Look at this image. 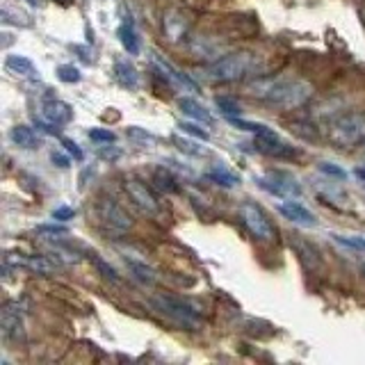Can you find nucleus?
<instances>
[{
  "label": "nucleus",
  "instance_id": "nucleus-1",
  "mask_svg": "<svg viewBox=\"0 0 365 365\" xmlns=\"http://www.w3.org/2000/svg\"><path fill=\"white\" fill-rule=\"evenodd\" d=\"M251 94L272 103V106L283 108V110H292L299 108L311 98L313 89L311 85L302 83V80H292V78H267V80H258L251 87Z\"/></svg>",
  "mask_w": 365,
  "mask_h": 365
},
{
  "label": "nucleus",
  "instance_id": "nucleus-2",
  "mask_svg": "<svg viewBox=\"0 0 365 365\" xmlns=\"http://www.w3.org/2000/svg\"><path fill=\"white\" fill-rule=\"evenodd\" d=\"M251 68H256V57L249 53H231L224 55L222 60H217L205 68V73L212 83H235L249 76Z\"/></svg>",
  "mask_w": 365,
  "mask_h": 365
},
{
  "label": "nucleus",
  "instance_id": "nucleus-3",
  "mask_svg": "<svg viewBox=\"0 0 365 365\" xmlns=\"http://www.w3.org/2000/svg\"><path fill=\"white\" fill-rule=\"evenodd\" d=\"M153 306L163 315H167L169 319H174L176 324L185 327L190 331H197V327L201 324V313L192 304L178 299V297H169V294L153 297Z\"/></svg>",
  "mask_w": 365,
  "mask_h": 365
},
{
  "label": "nucleus",
  "instance_id": "nucleus-4",
  "mask_svg": "<svg viewBox=\"0 0 365 365\" xmlns=\"http://www.w3.org/2000/svg\"><path fill=\"white\" fill-rule=\"evenodd\" d=\"M331 140L340 148L356 146L365 142V114L349 112L331 123Z\"/></svg>",
  "mask_w": 365,
  "mask_h": 365
},
{
  "label": "nucleus",
  "instance_id": "nucleus-5",
  "mask_svg": "<svg viewBox=\"0 0 365 365\" xmlns=\"http://www.w3.org/2000/svg\"><path fill=\"white\" fill-rule=\"evenodd\" d=\"M237 212H240V220H242L247 231L254 235L256 240H260V242H272V240L277 237V228H274V224L269 222L267 212L262 210L258 203L245 201L237 208Z\"/></svg>",
  "mask_w": 365,
  "mask_h": 365
},
{
  "label": "nucleus",
  "instance_id": "nucleus-6",
  "mask_svg": "<svg viewBox=\"0 0 365 365\" xmlns=\"http://www.w3.org/2000/svg\"><path fill=\"white\" fill-rule=\"evenodd\" d=\"M73 119V110L71 106H66L64 101L48 98L39 106V117H37V128L46 133H60L64 123Z\"/></svg>",
  "mask_w": 365,
  "mask_h": 365
},
{
  "label": "nucleus",
  "instance_id": "nucleus-7",
  "mask_svg": "<svg viewBox=\"0 0 365 365\" xmlns=\"http://www.w3.org/2000/svg\"><path fill=\"white\" fill-rule=\"evenodd\" d=\"M258 185L265 192L274 194V197H279V199L299 197L302 194V187H299V182H297V178L285 174V171H272V174L258 178Z\"/></svg>",
  "mask_w": 365,
  "mask_h": 365
},
{
  "label": "nucleus",
  "instance_id": "nucleus-8",
  "mask_svg": "<svg viewBox=\"0 0 365 365\" xmlns=\"http://www.w3.org/2000/svg\"><path fill=\"white\" fill-rule=\"evenodd\" d=\"M98 220L114 235H121L130 228V217L125 215L112 199H103L98 203Z\"/></svg>",
  "mask_w": 365,
  "mask_h": 365
},
{
  "label": "nucleus",
  "instance_id": "nucleus-9",
  "mask_svg": "<svg viewBox=\"0 0 365 365\" xmlns=\"http://www.w3.org/2000/svg\"><path fill=\"white\" fill-rule=\"evenodd\" d=\"M151 62H153V66L158 68V71L163 73V78L167 80V83L176 85V87H180V89H190V91H197V89H199V85L194 83V80H192L190 76L180 73L174 64H171L169 60H165V57H160L158 53L151 55Z\"/></svg>",
  "mask_w": 365,
  "mask_h": 365
},
{
  "label": "nucleus",
  "instance_id": "nucleus-10",
  "mask_svg": "<svg viewBox=\"0 0 365 365\" xmlns=\"http://www.w3.org/2000/svg\"><path fill=\"white\" fill-rule=\"evenodd\" d=\"M0 329H3V336L7 340H21L23 338V315H21V306L16 302H7L3 306Z\"/></svg>",
  "mask_w": 365,
  "mask_h": 365
},
{
  "label": "nucleus",
  "instance_id": "nucleus-11",
  "mask_svg": "<svg viewBox=\"0 0 365 365\" xmlns=\"http://www.w3.org/2000/svg\"><path fill=\"white\" fill-rule=\"evenodd\" d=\"M125 192H128V197L137 205H140L144 212H148V215H158L160 212V203L155 201L151 190H148L144 182H140V180H128V182H125Z\"/></svg>",
  "mask_w": 365,
  "mask_h": 365
},
{
  "label": "nucleus",
  "instance_id": "nucleus-12",
  "mask_svg": "<svg viewBox=\"0 0 365 365\" xmlns=\"http://www.w3.org/2000/svg\"><path fill=\"white\" fill-rule=\"evenodd\" d=\"M7 262H14L19 267H28L37 274H53L57 269V262L51 260L48 256H26V254H14L9 256Z\"/></svg>",
  "mask_w": 365,
  "mask_h": 365
},
{
  "label": "nucleus",
  "instance_id": "nucleus-13",
  "mask_svg": "<svg viewBox=\"0 0 365 365\" xmlns=\"http://www.w3.org/2000/svg\"><path fill=\"white\" fill-rule=\"evenodd\" d=\"M277 210L285 217V220H290L292 224H299V226H315L317 224L315 215L297 201H283V203H279Z\"/></svg>",
  "mask_w": 365,
  "mask_h": 365
},
{
  "label": "nucleus",
  "instance_id": "nucleus-14",
  "mask_svg": "<svg viewBox=\"0 0 365 365\" xmlns=\"http://www.w3.org/2000/svg\"><path fill=\"white\" fill-rule=\"evenodd\" d=\"M117 37L123 46V51L128 55H137L140 53V37H137V30L130 21H123L119 30H117Z\"/></svg>",
  "mask_w": 365,
  "mask_h": 365
},
{
  "label": "nucleus",
  "instance_id": "nucleus-15",
  "mask_svg": "<svg viewBox=\"0 0 365 365\" xmlns=\"http://www.w3.org/2000/svg\"><path fill=\"white\" fill-rule=\"evenodd\" d=\"M178 108L182 110V114H187V117H192L194 121H201L205 125H210L215 121L212 114L205 110L199 101H194V98H180L178 101Z\"/></svg>",
  "mask_w": 365,
  "mask_h": 365
},
{
  "label": "nucleus",
  "instance_id": "nucleus-16",
  "mask_svg": "<svg viewBox=\"0 0 365 365\" xmlns=\"http://www.w3.org/2000/svg\"><path fill=\"white\" fill-rule=\"evenodd\" d=\"M9 137H11V142L21 148H37L41 144L37 130L30 128V125H16V128H11Z\"/></svg>",
  "mask_w": 365,
  "mask_h": 365
},
{
  "label": "nucleus",
  "instance_id": "nucleus-17",
  "mask_svg": "<svg viewBox=\"0 0 365 365\" xmlns=\"http://www.w3.org/2000/svg\"><path fill=\"white\" fill-rule=\"evenodd\" d=\"M205 178H208L210 182H215V185H222V187H235L240 185V176L233 174V171H228L226 167H212L205 171Z\"/></svg>",
  "mask_w": 365,
  "mask_h": 365
},
{
  "label": "nucleus",
  "instance_id": "nucleus-18",
  "mask_svg": "<svg viewBox=\"0 0 365 365\" xmlns=\"http://www.w3.org/2000/svg\"><path fill=\"white\" fill-rule=\"evenodd\" d=\"M114 76H117L121 87H128V89H135L137 83H140V76H137L135 66L125 60H119L117 64H114Z\"/></svg>",
  "mask_w": 365,
  "mask_h": 365
},
{
  "label": "nucleus",
  "instance_id": "nucleus-19",
  "mask_svg": "<svg viewBox=\"0 0 365 365\" xmlns=\"http://www.w3.org/2000/svg\"><path fill=\"white\" fill-rule=\"evenodd\" d=\"M5 66L9 68L11 73L26 76V78H34V73H37V71H34V64L28 60V57H23V55H9Z\"/></svg>",
  "mask_w": 365,
  "mask_h": 365
},
{
  "label": "nucleus",
  "instance_id": "nucleus-20",
  "mask_svg": "<svg viewBox=\"0 0 365 365\" xmlns=\"http://www.w3.org/2000/svg\"><path fill=\"white\" fill-rule=\"evenodd\" d=\"M235 128L240 130H247V133H254L256 137H267V135H277L272 128H267L265 123H254V121H247V119H240V117H228Z\"/></svg>",
  "mask_w": 365,
  "mask_h": 365
},
{
  "label": "nucleus",
  "instance_id": "nucleus-21",
  "mask_svg": "<svg viewBox=\"0 0 365 365\" xmlns=\"http://www.w3.org/2000/svg\"><path fill=\"white\" fill-rule=\"evenodd\" d=\"M125 262H128V267H130V272L135 274V279H140L142 283H148L151 285L153 281H155V274H153V269L146 265V260H135V258H128L125 256Z\"/></svg>",
  "mask_w": 365,
  "mask_h": 365
},
{
  "label": "nucleus",
  "instance_id": "nucleus-22",
  "mask_svg": "<svg viewBox=\"0 0 365 365\" xmlns=\"http://www.w3.org/2000/svg\"><path fill=\"white\" fill-rule=\"evenodd\" d=\"M215 106L220 108V112L226 114V117H240V112H242L240 103L235 98H231V96H217Z\"/></svg>",
  "mask_w": 365,
  "mask_h": 365
},
{
  "label": "nucleus",
  "instance_id": "nucleus-23",
  "mask_svg": "<svg viewBox=\"0 0 365 365\" xmlns=\"http://www.w3.org/2000/svg\"><path fill=\"white\" fill-rule=\"evenodd\" d=\"M57 78L62 80V83H80V68L73 66V64H62L60 68H57Z\"/></svg>",
  "mask_w": 365,
  "mask_h": 365
},
{
  "label": "nucleus",
  "instance_id": "nucleus-24",
  "mask_svg": "<svg viewBox=\"0 0 365 365\" xmlns=\"http://www.w3.org/2000/svg\"><path fill=\"white\" fill-rule=\"evenodd\" d=\"M89 258L91 260H94V265L103 272V277H106V279H110L112 283H119V274H117V269H114V267H110L108 265V262L106 260H103V258H98L96 254H89Z\"/></svg>",
  "mask_w": 365,
  "mask_h": 365
},
{
  "label": "nucleus",
  "instance_id": "nucleus-25",
  "mask_svg": "<svg viewBox=\"0 0 365 365\" xmlns=\"http://www.w3.org/2000/svg\"><path fill=\"white\" fill-rule=\"evenodd\" d=\"M155 180H158V185L163 187V190H167V192H176L178 187L174 185V178H171L169 174H165L163 169H158L155 171Z\"/></svg>",
  "mask_w": 365,
  "mask_h": 365
},
{
  "label": "nucleus",
  "instance_id": "nucleus-26",
  "mask_svg": "<svg viewBox=\"0 0 365 365\" xmlns=\"http://www.w3.org/2000/svg\"><path fill=\"white\" fill-rule=\"evenodd\" d=\"M180 130L182 133H190V135L197 137V140H203V142H208V137H210L205 130H201L197 123H180Z\"/></svg>",
  "mask_w": 365,
  "mask_h": 365
},
{
  "label": "nucleus",
  "instance_id": "nucleus-27",
  "mask_svg": "<svg viewBox=\"0 0 365 365\" xmlns=\"http://www.w3.org/2000/svg\"><path fill=\"white\" fill-rule=\"evenodd\" d=\"M73 217H76V210L68 208V205H60V208L53 210V220L55 222H68V220H73Z\"/></svg>",
  "mask_w": 365,
  "mask_h": 365
},
{
  "label": "nucleus",
  "instance_id": "nucleus-28",
  "mask_svg": "<svg viewBox=\"0 0 365 365\" xmlns=\"http://www.w3.org/2000/svg\"><path fill=\"white\" fill-rule=\"evenodd\" d=\"M37 231L43 233V235H51V237H55V235H68L66 226H55V224H43V226L37 228Z\"/></svg>",
  "mask_w": 365,
  "mask_h": 365
},
{
  "label": "nucleus",
  "instance_id": "nucleus-29",
  "mask_svg": "<svg viewBox=\"0 0 365 365\" xmlns=\"http://www.w3.org/2000/svg\"><path fill=\"white\" fill-rule=\"evenodd\" d=\"M89 137H91L94 142H106V144L114 142V133H112V130H103V128L89 130Z\"/></svg>",
  "mask_w": 365,
  "mask_h": 365
},
{
  "label": "nucleus",
  "instance_id": "nucleus-30",
  "mask_svg": "<svg viewBox=\"0 0 365 365\" xmlns=\"http://www.w3.org/2000/svg\"><path fill=\"white\" fill-rule=\"evenodd\" d=\"M60 142H62V146H64V151H66V153H71V155L78 160V163L83 160V151H80V146H78L73 140H66V137H62Z\"/></svg>",
  "mask_w": 365,
  "mask_h": 365
},
{
  "label": "nucleus",
  "instance_id": "nucleus-31",
  "mask_svg": "<svg viewBox=\"0 0 365 365\" xmlns=\"http://www.w3.org/2000/svg\"><path fill=\"white\" fill-rule=\"evenodd\" d=\"M319 171H322V174H327V176H336V178H345L347 176L345 169H340V167L331 165V163H322V165H319Z\"/></svg>",
  "mask_w": 365,
  "mask_h": 365
},
{
  "label": "nucleus",
  "instance_id": "nucleus-32",
  "mask_svg": "<svg viewBox=\"0 0 365 365\" xmlns=\"http://www.w3.org/2000/svg\"><path fill=\"white\" fill-rule=\"evenodd\" d=\"M338 242L349 245V247H354V249H365V240H363V237H338Z\"/></svg>",
  "mask_w": 365,
  "mask_h": 365
},
{
  "label": "nucleus",
  "instance_id": "nucleus-33",
  "mask_svg": "<svg viewBox=\"0 0 365 365\" xmlns=\"http://www.w3.org/2000/svg\"><path fill=\"white\" fill-rule=\"evenodd\" d=\"M51 160H53V163H57V167H62V169L68 167V158H64V155H60V153H53Z\"/></svg>",
  "mask_w": 365,
  "mask_h": 365
},
{
  "label": "nucleus",
  "instance_id": "nucleus-34",
  "mask_svg": "<svg viewBox=\"0 0 365 365\" xmlns=\"http://www.w3.org/2000/svg\"><path fill=\"white\" fill-rule=\"evenodd\" d=\"M356 176H359L361 180H365V167H359V169H356Z\"/></svg>",
  "mask_w": 365,
  "mask_h": 365
},
{
  "label": "nucleus",
  "instance_id": "nucleus-35",
  "mask_svg": "<svg viewBox=\"0 0 365 365\" xmlns=\"http://www.w3.org/2000/svg\"><path fill=\"white\" fill-rule=\"evenodd\" d=\"M57 3H60V5H71L73 0H57Z\"/></svg>",
  "mask_w": 365,
  "mask_h": 365
},
{
  "label": "nucleus",
  "instance_id": "nucleus-36",
  "mask_svg": "<svg viewBox=\"0 0 365 365\" xmlns=\"http://www.w3.org/2000/svg\"><path fill=\"white\" fill-rule=\"evenodd\" d=\"M30 5H39V0H28Z\"/></svg>",
  "mask_w": 365,
  "mask_h": 365
}]
</instances>
